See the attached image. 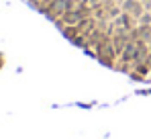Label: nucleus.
Listing matches in <instances>:
<instances>
[{"mask_svg": "<svg viewBox=\"0 0 151 139\" xmlns=\"http://www.w3.org/2000/svg\"><path fill=\"white\" fill-rule=\"evenodd\" d=\"M147 64H149V68H151V57H149V62H147Z\"/></svg>", "mask_w": 151, "mask_h": 139, "instance_id": "obj_4", "label": "nucleus"}, {"mask_svg": "<svg viewBox=\"0 0 151 139\" xmlns=\"http://www.w3.org/2000/svg\"><path fill=\"white\" fill-rule=\"evenodd\" d=\"M76 4H78V2H74V0H51L49 4H47V8H45L43 14L49 19L51 23H55V21L61 19L68 10L76 8Z\"/></svg>", "mask_w": 151, "mask_h": 139, "instance_id": "obj_1", "label": "nucleus"}, {"mask_svg": "<svg viewBox=\"0 0 151 139\" xmlns=\"http://www.w3.org/2000/svg\"><path fill=\"white\" fill-rule=\"evenodd\" d=\"M61 33H63V37H68V39L72 41L74 37L80 35V29H78V27H63V29H61Z\"/></svg>", "mask_w": 151, "mask_h": 139, "instance_id": "obj_3", "label": "nucleus"}, {"mask_svg": "<svg viewBox=\"0 0 151 139\" xmlns=\"http://www.w3.org/2000/svg\"><path fill=\"white\" fill-rule=\"evenodd\" d=\"M76 27L80 29V33H82V35H86V37H88L92 31H96V19H94V17H86L82 23L76 25Z\"/></svg>", "mask_w": 151, "mask_h": 139, "instance_id": "obj_2", "label": "nucleus"}]
</instances>
